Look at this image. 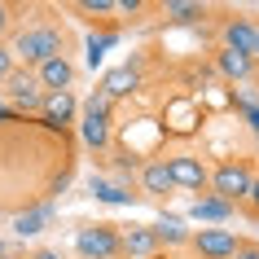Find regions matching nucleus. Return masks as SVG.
Here are the masks:
<instances>
[{
    "instance_id": "30",
    "label": "nucleus",
    "mask_w": 259,
    "mask_h": 259,
    "mask_svg": "<svg viewBox=\"0 0 259 259\" xmlns=\"http://www.w3.org/2000/svg\"><path fill=\"white\" fill-rule=\"evenodd\" d=\"M0 259H5V246H0Z\"/></svg>"
},
{
    "instance_id": "18",
    "label": "nucleus",
    "mask_w": 259,
    "mask_h": 259,
    "mask_svg": "<svg viewBox=\"0 0 259 259\" xmlns=\"http://www.w3.org/2000/svg\"><path fill=\"white\" fill-rule=\"evenodd\" d=\"M150 229H154V237H158V242H167V246L189 242V229H185V220H180V215H171V211H163V215L154 220Z\"/></svg>"
},
{
    "instance_id": "3",
    "label": "nucleus",
    "mask_w": 259,
    "mask_h": 259,
    "mask_svg": "<svg viewBox=\"0 0 259 259\" xmlns=\"http://www.w3.org/2000/svg\"><path fill=\"white\" fill-rule=\"evenodd\" d=\"M75 250H79V259H119L123 255L119 229L114 224H83L75 233Z\"/></svg>"
},
{
    "instance_id": "23",
    "label": "nucleus",
    "mask_w": 259,
    "mask_h": 259,
    "mask_svg": "<svg viewBox=\"0 0 259 259\" xmlns=\"http://www.w3.org/2000/svg\"><path fill=\"white\" fill-rule=\"evenodd\" d=\"M233 259H259V246L242 242V246H237V255H233Z\"/></svg>"
},
{
    "instance_id": "16",
    "label": "nucleus",
    "mask_w": 259,
    "mask_h": 259,
    "mask_svg": "<svg viewBox=\"0 0 259 259\" xmlns=\"http://www.w3.org/2000/svg\"><path fill=\"white\" fill-rule=\"evenodd\" d=\"M163 18H167V22H176V27H193V22H202V18H206V5H198V0H167Z\"/></svg>"
},
{
    "instance_id": "5",
    "label": "nucleus",
    "mask_w": 259,
    "mask_h": 259,
    "mask_svg": "<svg viewBox=\"0 0 259 259\" xmlns=\"http://www.w3.org/2000/svg\"><path fill=\"white\" fill-rule=\"evenodd\" d=\"M9 88H5V97H9V110H40V101H44V88H40V79H35V70H14L9 75Z\"/></svg>"
},
{
    "instance_id": "19",
    "label": "nucleus",
    "mask_w": 259,
    "mask_h": 259,
    "mask_svg": "<svg viewBox=\"0 0 259 259\" xmlns=\"http://www.w3.org/2000/svg\"><path fill=\"white\" fill-rule=\"evenodd\" d=\"M93 193L101 198V202H110V206H132V193L123 189V185H110V180H101V176H93Z\"/></svg>"
},
{
    "instance_id": "14",
    "label": "nucleus",
    "mask_w": 259,
    "mask_h": 259,
    "mask_svg": "<svg viewBox=\"0 0 259 259\" xmlns=\"http://www.w3.org/2000/svg\"><path fill=\"white\" fill-rule=\"evenodd\" d=\"M49 224H53V202H35V206H27L22 215H14L18 237H35V233H44Z\"/></svg>"
},
{
    "instance_id": "7",
    "label": "nucleus",
    "mask_w": 259,
    "mask_h": 259,
    "mask_svg": "<svg viewBox=\"0 0 259 259\" xmlns=\"http://www.w3.org/2000/svg\"><path fill=\"white\" fill-rule=\"evenodd\" d=\"M141 88V70L132 66V62H123V66H114V70H106L101 75V83H97V93L106 97L110 106L119 101V97H127V93H137Z\"/></svg>"
},
{
    "instance_id": "2",
    "label": "nucleus",
    "mask_w": 259,
    "mask_h": 259,
    "mask_svg": "<svg viewBox=\"0 0 259 259\" xmlns=\"http://www.w3.org/2000/svg\"><path fill=\"white\" fill-rule=\"evenodd\" d=\"M206 185H211V198H220V202H246V193H250V185H255V171H250V163H242V158H229V163H220L211 176H206Z\"/></svg>"
},
{
    "instance_id": "15",
    "label": "nucleus",
    "mask_w": 259,
    "mask_h": 259,
    "mask_svg": "<svg viewBox=\"0 0 259 259\" xmlns=\"http://www.w3.org/2000/svg\"><path fill=\"white\" fill-rule=\"evenodd\" d=\"M119 246H123V255H132V259H150L158 250V237H154V229L132 224L127 233H119Z\"/></svg>"
},
{
    "instance_id": "8",
    "label": "nucleus",
    "mask_w": 259,
    "mask_h": 259,
    "mask_svg": "<svg viewBox=\"0 0 259 259\" xmlns=\"http://www.w3.org/2000/svg\"><path fill=\"white\" fill-rule=\"evenodd\" d=\"M35 79H40L44 93H70V83H75V62H70L66 53L49 57L44 66H35Z\"/></svg>"
},
{
    "instance_id": "26",
    "label": "nucleus",
    "mask_w": 259,
    "mask_h": 259,
    "mask_svg": "<svg viewBox=\"0 0 259 259\" xmlns=\"http://www.w3.org/2000/svg\"><path fill=\"white\" fill-rule=\"evenodd\" d=\"M5 119H14V110H9V101H5V88H0V123Z\"/></svg>"
},
{
    "instance_id": "6",
    "label": "nucleus",
    "mask_w": 259,
    "mask_h": 259,
    "mask_svg": "<svg viewBox=\"0 0 259 259\" xmlns=\"http://www.w3.org/2000/svg\"><path fill=\"white\" fill-rule=\"evenodd\" d=\"M189 242L202 259H233L237 246H242L233 229H198V233H189Z\"/></svg>"
},
{
    "instance_id": "31",
    "label": "nucleus",
    "mask_w": 259,
    "mask_h": 259,
    "mask_svg": "<svg viewBox=\"0 0 259 259\" xmlns=\"http://www.w3.org/2000/svg\"><path fill=\"white\" fill-rule=\"evenodd\" d=\"M255 79H259V66H255Z\"/></svg>"
},
{
    "instance_id": "20",
    "label": "nucleus",
    "mask_w": 259,
    "mask_h": 259,
    "mask_svg": "<svg viewBox=\"0 0 259 259\" xmlns=\"http://www.w3.org/2000/svg\"><path fill=\"white\" fill-rule=\"evenodd\" d=\"M114 44H119V31H101V35H88V66L97 70V62H101V57H106V49H114Z\"/></svg>"
},
{
    "instance_id": "21",
    "label": "nucleus",
    "mask_w": 259,
    "mask_h": 259,
    "mask_svg": "<svg viewBox=\"0 0 259 259\" xmlns=\"http://www.w3.org/2000/svg\"><path fill=\"white\" fill-rule=\"evenodd\" d=\"M79 14H114V0H79Z\"/></svg>"
},
{
    "instance_id": "13",
    "label": "nucleus",
    "mask_w": 259,
    "mask_h": 259,
    "mask_svg": "<svg viewBox=\"0 0 259 259\" xmlns=\"http://www.w3.org/2000/svg\"><path fill=\"white\" fill-rule=\"evenodd\" d=\"M255 57H246V53H229V49H220L215 53V70L224 75L229 83H246V79H255Z\"/></svg>"
},
{
    "instance_id": "29",
    "label": "nucleus",
    "mask_w": 259,
    "mask_h": 259,
    "mask_svg": "<svg viewBox=\"0 0 259 259\" xmlns=\"http://www.w3.org/2000/svg\"><path fill=\"white\" fill-rule=\"evenodd\" d=\"M250 57L259 62V22H255V49H250Z\"/></svg>"
},
{
    "instance_id": "17",
    "label": "nucleus",
    "mask_w": 259,
    "mask_h": 259,
    "mask_svg": "<svg viewBox=\"0 0 259 259\" xmlns=\"http://www.w3.org/2000/svg\"><path fill=\"white\" fill-rule=\"evenodd\" d=\"M233 215L229 202H220V198H193L189 202V220H202V224H224Z\"/></svg>"
},
{
    "instance_id": "9",
    "label": "nucleus",
    "mask_w": 259,
    "mask_h": 259,
    "mask_svg": "<svg viewBox=\"0 0 259 259\" xmlns=\"http://www.w3.org/2000/svg\"><path fill=\"white\" fill-rule=\"evenodd\" d=\"M167 167H171V180H176V189H189V193H202L206 189V171L202 158H193V154H180V158H167Z\"/></svg>"
},
{
    "instance_id": "32",
    "label": "nucleus",
    "mask_w": 259,
    "mask_h": 259,
    "mask_svg": "<svg viewBox=\"0 0 259 259\" xmlns=\"http://www.w3.org/2000/svg\"><path fill=\"white\" fill-rule=\"evenodd\" d=\"M5 259H14V255H5Z\"/></svg>"
},
{
    "instance_id": "25",
    "label": "nucleus",
    "mask_w": 259,
    "mask_h": 259,
    "mask_svg": "<svg viewBox=\"0 0 259 259\" xmlns=\"http://www.w3.org/2000/svg\"><path fill=\"white\" fill-rule=\"evenodd\" d=\"M246 202H250V206L259 211V176H255V185H250V193H246Z\"/></svg>"
},
{
    "instance_id": "12",
    "label": "nucleus",
    "mask_w": 259,
    "mask_h": 259,
    "mask_svg": "<svg viewBox=\"0 0 259 259\" xmlns=\"http://www.w3.org/2000/svg\"><path fill=\"white\" fill-rule=\"evenodd\" d=\"M141 189L150 193V198H167V193L176 189V180H171V167H167V158H150V163L141 167Z\"/></svg>"
},
{
    "instance_id": "28",
    "label": "nucleus",
    "mask_w": 259,
    "mask_h": 259,
    "mask_svg": "<svg viewBox=\"0 0 259 259\" xmlns=\"http://www.w3.org/2000/svg\"><path fill=\"white\" fill-rule=\"evenodd\" d=\"M31 259H62V255H57V250H35Z\"/></svg>"
},
{
    "instance_id": "27",
    "label": "nucleus",
    "mask_w": 259,
    "mask_h": 259,
    "mask_svg": "<svg viewBox=\"0 0 259 259\" xmlns=\"http://www.w3.org/2000/svg\"><path fill=\"white\" fill-rule=\"evenodd\" d=\"M246 114H250V127L259 132V106H246Z\"/></svg>"
},
{
    "instance_id": "1",
    "label": "nucleus",
    "mask_w": 259,
    "mask_h": 259,
    "mask_svg": "<svg viewBox=\"0 0 259 259\" xmlns=\"http://www.w3.org/2000/svg\"><path fill=\"white\" fill-rule=\"evenodd\" d=\"M62 49H66V35L53 22H35V27L18 31V40L9 44L14 62H27V66H44L49 57H62Z\"/></svg>"
},
{
    "instance_id": "4",
    "label": "nucleus",
    "mask_w": 259,
    "mask_h": 259,
    "mask_svg": "<svg viewBox=\"0 0 259 259\" xmlns=\"http://www.w3.org/2000/svg\"><path fill=\"white\" fill-rule=\"evenodd\" d=\"M79 137H83L88 150H110V101L101 93H93V97H88V106H83Z\"/></svg>"
},
{
    "instance_id": "10",
    "label": "nucleus",
    "mask_w": 259,
    "mask_h": 259,
    "mask_svg": "<svg viewBox=\"0 0 259 259\" xmlns=\"http://www.w3.org/2000/svg\"><path fill=\"white\" fill-rule=\"evenodd\" d=\"M40 114H44L49 127H66V123H75V114H79V101H75V93H44Z\"/></svg>"
},
{
    "instance_id": "24",
    "label": "nucleus",
    "mask_w": 259,
    "mask_h": 259,
    "mask_svg": "<svg viewBox=\"0 0 259 259\" xmlns=\"http://www.w3.org/2000/svg\"><path fill=\"white\" fill-rule=\"evenodd\" d=\"M9 18H14V9H9V5H5V0H0V35H5V31H9Z\"/></svg>"
},
{
    "instance_id": "11",
    "label": "nucleus",
    "mask_w": 259,
    "mask_h": 259,
    "mask_svg": "<svg viewBox=\"0 0 259 259\" xmlns=\"http://www.w3.org/2000/svg\"><path fill=\"white\" fill-rule=\"evenodd\" d=\"M220 40H224L229 53H246L250 57V49H255V22H250V18H229V22L220 27Z\"/></svg>"
},
{
    "instance_id": "22",
    "label": "nucleus",
    "mask_w": 259,
    "mask_h": 259,
    "mask_svg": "<svg viewBox=\"0 0 259 259\" xmlns=\"http://www.w3.org/2000/svg\"><path fill=\"white\" fill-rule=\"evenodd\" d=\"M18 70V62H14V53H9V44H0V79H9Z\"/></svg>"
}]
</instances>
